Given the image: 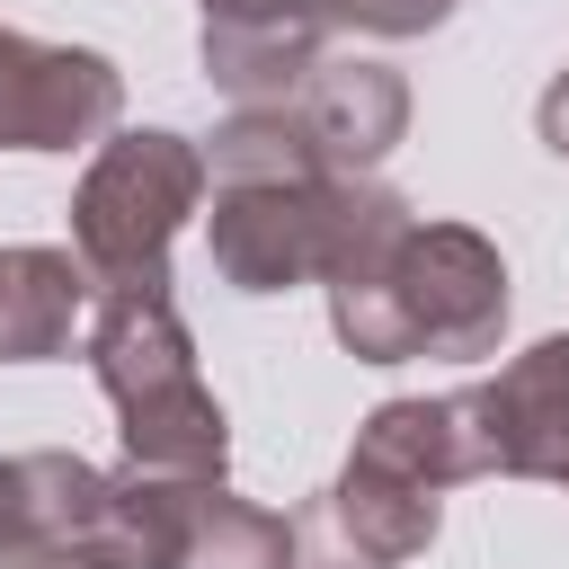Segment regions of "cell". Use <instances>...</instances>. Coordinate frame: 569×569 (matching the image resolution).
Instances as JSON below:
<instances>
[{"label":"cell","instance_id":"6da1fadb","mask_svg":"<svg viewBox=\"0 0 569 569\" xmlns=\"http://www.w3.org/2000/svg\"><path fill=\"white\" fill-rule=\"evenodd\" d=\"M329 329L365 365L489 356L507 329V258L471 222L391 213L347 267H329Z\"/></svg>","mask_w":569,"mask_h":569},{"label":"cell","instance_id":"7a4b0ae2","mask_svg":"<svg viewBox=\"0 0 569 569\" xmlns=\"http://www.w3.org/2000/svg\"><path fill=\"white\" fill-rule=\"evenodd\" d=\"M480 480L462 391L445 400H382L356 427L347 471L293 516V569H400L436 542V498Z\"/></svg>","mask_w":569,"mask_h":569},{"label":"cell","instance_id":"3957f363","mask_svg":"<svg viewBox=\"0 0 569 569\" xmlns=\"http://www.w3.org/2000/svg\"><path fill=\"white\" fill-rule=\"evenodd\" d=\"M391 213H409L391 187H373L365 169H329V160H284V169H231L213 178V267L240 293H284V284H329V267H347Z\"/></svg>","mask_w":569,"mask_h":569},{"label":"cell","instance_id":"277c9868","mask_svg":"<svg viewBox=\"0 0 569 569\" xmlns=\"http://www.w3.org/2000/svg\"><path fill=\"white\" fill-rule=\"evenodd\" d=\"M89 365L98 391L124 418V462L133 471H178V480H222L231 427L222 400L196 373V338L169 302V284H107L89 311Z\"/></svg>","mask_w":569,"mask_h":569},{"label":"cell","instance_id":"5b68a950","mask_svg":"<svg viewBox=\"0 0 569 569\" xmlns=\"http://www.w3.org/2000/svg\"><path fill=\"white\" fill-rule=\"evenodd\" d=\"M204 204V151L187 133H116L98 142L71 196V249L107 284H169V240Z\"/></svg>","mask_w":569,"mask_h":569},{"label":"cell","instance_id":"8992f818","mask_svg":"<svg viewBox=\"0 0 569 569\" xmlns=\"http://www.w3.org/2000/svg\"><path fill=\"white\" fill-rule=\"evenodd\" d=\"M116 62L0 27V151H71L116 124Z\"/></svg>","mask_w":569,"mask_h":569},{"label":"cell","instance_id":"52a82bcc","mask_svg":"<svg viewBox=\"0 0 569 569\" xmlns=\"http://www.w3.org/2000/svg\"><path fill=\"white\" fill-rule=\"evenodd\" d=\"M124 489L142 498L160 569H293V525L231 498L222 480H178V471H133L124 462Z\"/></svg>","mask_w":569,"mask_h":569},{"label":"cell","instance_id":"ba28073f","mask_svg":"<svg viewBox=\"0 0 569 569\" xmlns=\"http://www.w3.org/2000/svg\"><path fill=\"white\" fill-rule=\"evenodd\" d=\"M462 418H471L480 480L489 471H507V480H560L569 471V338H542L516 365H498L489 382H471Z\"/></svg>","mask_w":569,"mask_h":569},{"label":"cell","instance_id":"9c48e42d","mask_svg":"<svg viewBox=\"0 0 569 569\" xmlns=\"http://www.w3.org/2000/svg\"><path fill=\"white\" fill-rule=\"evenodd\" d=\"M204 9V71L240 107H267L311 80L320 36L338 27L329 0H196Z\"/></svg>","mask_w":569,"mask_h":569},{"label":"cell","instance_id":"30bf717a","mask_svg":"<svg viewBox=\"0 0 569 569\" xmlns=\"http://www.w3.org/2000/svg\"><path fill=\"white\" fill-rule=\"evenodd\" d=\"M293 116L311 124V142H320L329 169H373L400 142V124H409V89L382 62H311Z\"/></svg>","mask_w":569,"mask_h":569},{"label":"cell","instance_id":"8fae6325","mask_svg":"<svg viewBox=\"0 0 569 569\" xmlns=\"http://www.w3.org/2000/svg\"><path fill=\"white\" fill-rule=\"evenodd\" d=\"M98 276L80 267V249H9V293H0V356L9 365H44L71 347V329L89 320Z\"/></svg>","mask_w":569,"mask_h":569},{"label":"cell","instance_id":"7c38bea8","mask_svg":"<svg viewBox=\"0 0 569 569\" xmlns=\"http://www.w3.org/2000/svg\"><path fill=\"white\" fill-rule=\"evenodd\" d=\"M329 18L356 36H427L453 18V0H329Z\"/></svg>","mask_w":569,"mask_h":569},{"label":"cell","instance_id":"4fadbf2b","mask_svg":"<svg viewBox=\"0 0 569 569\" xmlns=\"http://www.w3.org/2000/svg\"><path fill=\"white\" fill-rule=\"evenodd\" d=\"M533 124H542V142H551V151L569 160V71H560V80L542 89V107H533Z\"/></svg>","mask_w":569,"mask_h":569},{"label":"cell","instance_id":"5bb4252c","mask_svg":"<svg viewBox=\"0 0 569 569\" xmlns=\"http://www.w3.org/2000/svg\"><path fill=\"white\" fill-rule=\"evenodd\" d=\"M0 293H9V249H0Z\"/></svg>","mask_w":569,"mask_h":569},{"label":"cell","instance_id":"9a60e30c","mask_svg":"<svg viewBox=\"0 0 569 569\" xmlns=\"http://www.w3.org/2000/svg\"><path fill=\"white\" fill-rule=\"evenodd\" d=\"M560 489H569V471H560Z\"/></svg>","mask_w":569,"mask_h":569},{"label":"cell","instance_id":"2e32d148","mask_svg":"<svg viewBox=\"0 0 569 569\" xmlns=\"http://www.w3.org/2000/svg\"><path fill=\"white\" fill-rule=\"evenodd\" d=\"M0 569H9V560H0Z\"/></svg>","mask_w":569,"mask_h":569}]
</instances>
